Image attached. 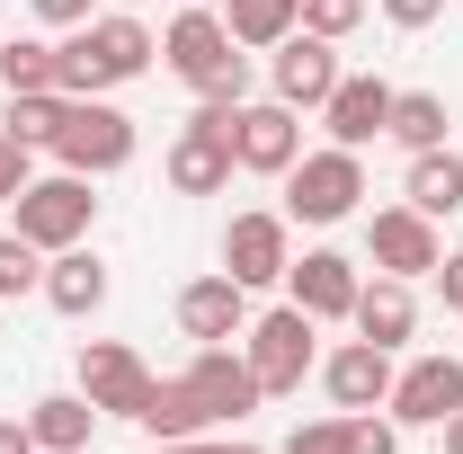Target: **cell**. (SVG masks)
<instances>
[{
	"label": "cell",
	"instance_id": "1",
	"mask_svg": "<svg viewBox=\"0 0 463 454\" xmlns=\"http://www.w3.org/2000/svg\"><path fill=\"white\" fill-rule=\"evenodd\" d=\"M152 62H161V36L134 9H108V18H90V27L62 36V99H108L125 80H143Z\"/></svg>",
	"mask_w": 463,
	"mask_h": 454
},
{
	"label": "cell",
	"instance_id": "2",
	"mask_svg": "<svg viewBox=\"0 0 463 454\" xmlns=\"http://www.w3.org/2000/svg\"><path fill=\"white\" fill-rule=\"evenodd\" d=\"M161 62H170L196 99H232V108L250 99V54L232 45L223 9H196V0H187L170 27H161Z\"/></svg>",
	"mask_w": 463,
	"mask_h": 454
},
{
	"label": "cell",
	"instance_id": "3",
	"mask_svg": "<svg viewBox=\"0 0 463 454\" xmlns=\"http://www.w3.org/2000/svg\"><path fill=\"white\" fill-rule=\"evenodd\" d=\"M241 356H250V374H259V393H303V374H321V321L303 312V303H277V312H259L250 330H241Z\"/></svg>",
	"mask_w": 463,
	"mask_h": 454
},
{
	"label": "cell",
	"instance_id": "4",
	"mask_svg": "<svg viewBox=\"0 0 463 454\" xmlns=\"http://www.w3.org/2000/svg\"><path fill=\"white\" fill-rule=\"evenodd\" d=\"M356 196H365V152H347V143H321V152H303L286 170V223H312L330 232L356 214Z\"/></svg>",
	"mask_w": 463,
	"mask_h": 454
},
{
	"label": "cell",
	"instance_id": "5",
	"mask_svg": "<svg viewBox=\"0 0 463 454\" xmlns=\"http://www.w3.org/2000/svg\"><path fill=\"white\" fill-rule=\"evenodd\" d=\"M45 152H54L62 170H80V178H116L134 161V116L116 108V99H62V125H54Z\"/></svg>",
	"mask_w": 463,
	"mask_h": 454
},
{
	"label": "cell",
	"instance_id": "6",
	"mask_svg": "<svg viewBox=\"0 0 463 454\" xmlns=\"http://www.w3.org/2000/svg\"><path fill=\"white\" fill-rule=\"evenodd\" d=\"M9 214H18L9 232H27V241L54 259V250H71V241H90L99 196H90V178H80V170H54V178H27V187L9 196Z\"/></svg>",
	"mask_w": 463,
	"mask_h": 454
},
{
	"label": "cell",
	"instance_id": "7",
	"mask_svg": "<svg viewBox=\"0 0 463 454\" xmlns=\"http://www.w3.org/2000/svg\"><path fill=\"white\" fill-rule=\"evenodd\" d=\"M161 170H170L178 196H223L232 170H241V161H232V99H205V108L178 125V143H170Z\"/></svg>",
	"mask_w": 463,
	"mask_h": 454
},
{
	"label": "cell",
	"instance_id": "8",
	"mask_svg": "<svg viewBox=\"0 0 463 454\" xmlns=\"http://www.w3.org/2000/svg\"><path fill=\"white\" fill-rule=\"evenodd\" d=\"M365 259H374V277H437V259H446V232L428 223L419 205H374L365 214Z\"/></svg>",
	"mask_w": 463,
	"mask_h": 454
},
{
	"label": "cell",
	"instance_id": "9",
	"mask_svg": "<svg viewBox=\"0 0 463 454\" xmlns=\"http://www.w3.org/2000/svg\"><path fill=\"white\" fill-rule=\"evenodd\" d=\"M232 161L250 178H286L303 161V116L286 99H241L232 108Z\"/></svg>",
	"mask_w": 463,
	"mask_h": 454
},
{
	"label": "cell",
	"instance_id": "10",
	"mask_svg": "<svg viewBox=\"0 0 463 454\" xmlns=\"http://www.w3.org/2000/svg\"><path fill=\"white\" fill-rule=\"evenodd\" d=\"M455 410H463V356H446V347L410 356L402 374H392V401H383L392 428H446Z\"/></svg>",
	"mask_w": 463,
	"mask_h": 454
},
{
	"label": "cell",
	"instance_id": "11",
	"mask_svg": "<svg viewBox=\"0 0 463 454\" xmlns=\"http://www.w3.org/2000/svg\"><path fill=\"white\" fill-rule=\"evenodd\" d=\"M339 45H330V36H312V27H294L286 45H268V99H286L294 116L312 108L321 116V99H330V90H339Z\"/></svg>",
	"mask_w": 463,
	"mask_h": 454
},
{
	"label": "cell",
	"instance_id": "12",
	"mask_svg": "<svg viewBox=\"0 0 463 454\" xmlns=\"http://www.w3.org/2000/svg\"><path fill=\"white\" fill-rule=\"evenodd\" d=\"M152 383H161V374H152L125 339H90V347H80V393H90L99 419H143Z\"/></svg>",
	"mask_w": 463,
	"mask_h": 454
},
{
	"label": "cell",
	"instance_id": "13",
	"mask_svg": "<svg viewBox=\"0 0 463 454\" xmlns=\"http://www.w3.org/2000/svg\"><path fill=\"white\" fill-rule=\"evenodd\" d=\"M286 268H294V223L286 214H232L223 223V277L232 285H286Z\"/></svg>",
	"mask_w": 463,
	"mask_h": 454
},
{
	"label": "cell",
	"instance_id": "14",
	"mask_svg": "<svg viewBox=\"0 0 463 454\" xmlns=\"http://www.w3.org/2000/svg\"><path fill=\"white\" fill-rule=\"evenodd\" d=\"M392 374H402V356L374 339H339L321 356V393L339 401V410H383L392 401Z\"/></svg>",
	"mask_w": 463,
	"mask_h": 454
},
{
	"label": "cell",
	"instance_id": "15",
	"mask_svg": "<svg viewBox=\"0 0 463 454\" xmlns=\"http://www.w3.org/2000/svg\"><path fill=\"white\" fill-rule=\"evenodd\" d=\"M392 80L383 71H339V90L321 99V125H330V143H347V152H365L383 125H392Z\"/></svg>",
	"mask_w": 463,
	"mask_h": 454
},
{
	"label": "cell",
	"instance_id": "16",
	"mask_svg": "<svg viewBox=\"0 0 463 454\" xmlns=\"http://www.w3.org/2000/svg\"><path fill=\"white\" fill-rule=\"evenodd\" d=\"M178 330L196 347H241V330H250V285H232L223 268L178 285Z\"/></svg>",
	"mask_w": 463,
	"mask_h": 454
},
{
	"label": "cell",
	"instance_id": "17",
	"mask_svg": "<svg viewBox=\"0 0 463 454\" xmlns=\"http://www.w3.org/2000/svg\"><path fill=\"white\" fill-rule=\"evenodd\" d=\"M356 285H365V268L347 250H303L286 268V303H303L312 321H347L356 312Z\"/></svg>",
	"mask_w": 463,
	"mask_h": 454
},
{
	"label": "cell",
	"instance_id": "18",
	"mask_svg": "<svg viewBox=\"0 0 463 454\" xmlns=\"http://www.w3.org/2000/svg\"><path fill=\"white\" fill-rule=\"evenodd\" d=\"M187 383H196V401L214 410V428H232V419H250L259 410V374H250V356L241 347H196V365H187Z\"/></svg>",
	"mask_w": 463,
	"mask_h": 454
},
{
	"label": "cell",
	"instance_id": "19",
	"mask_svg": "<svg viewBox=\"0 0 463 454\" xmlns=\"http://www.w3.org/2000/svg\"><path fill=\"white\" fill-rule=\"evenodd\" d=\"M347 321H356V339H374V347L402 356V347L419 339V294H410V277H365Z\"/></svg>",
	"mask_w": 463,
	"mask_h": 454
},
{
	"label": "cell",
	"instance_id": "20",
	"mask_svg": "<svg viewBox=\"0 0 463 454\" xmlns=\"http://www.w3.org/2000/svg\"><path fill=\"white\" fill-rule=\"evenodd\" d=\"M45 303H54L62 321H90V312L108 303V259H99L90 241L54 250V259H45Z\"/></svg>",
	"mask_w": 463,
	"mask_h": 454
},
{
	"label": "cell",
	"instance_id": "21",
	"mask_svg": "<svg viewBox=\"0 0 463 454\" xmlns=\"http://www.w3.org/2000/svg\"><path fill=\"white\" fill-rule=\"evenodd\" d=\"M402 205H419L428 223H446V214H463V152H455V143H437V152H410Z\"/></svg>",
	"mask_w": 463,
	"mask_h": 454
},
{
	"label": "cell",
	"instance_id": "22",
	"mask_svg": "<svg viewBox=\"0 0 463 454\" xmlns=\"http://www.w3.org/2000/svg\"><path fill=\"white\" fill-rule=\"evenodd\" d=\"M27 437L45 454H80L90 437H99V410H90V393L71 383V393H45V401H27Z\"/></svg>",
	"mask_w": 463,
	"mask_h": 454
},
{
	"label": "cell",
	"instance_id": "23",
	"mask_svg": "<svg viewBox=\"0 0 463 454\" xmlns=\"http://www.w3.org/2000/svg\"><path fill=\"white\" fill-rule=\"evenodd\" d=\"M152 446H170V437H214V410L196 401V383L187 374H170V383H152V401H143V419H134Z\"/></svg>",
	"mask_w": 463,
	"mask_h": 454
},
{
	"label": "cell",
	"instance_id": "24",
	"mask_svg": "<svg viewBox=\"0 0 463 454\" xmlns=\"http://www.w3.org/2000/svg\"><path fill=\"white\" fill-rule=\"evenodd\" d=\"M223 27L241 54H268V45H286L303 27V0H223Z\"/></svg>",
	"mask_w": 463,
	"mask_h": 454
},
{
	"label": "cell",
	"instance_id": "25",
	"mask_svg": "<svg viewBox=\"0 0 463 454\" xmlns=\"http://www.w3.org/2000/svg\"><path fill=\"white\" fill-rule=\"evenodd\" d=\"M383 134H392L402 152H437V143L455 134V108H446L437 90H402V99H392V125H383Z\"/></svg>",
	"mask_w": 463,
	"mask_h": 454
},
{
	"label": "cell",
	"instance_id": "26",
	"mask_svg": "<svg viewBox=\"0 0 463 454\" xmlns=\"http://www.w3.org/2000/svg\"><path fill=\"white\" fill-rule=\"evenodd\" d=\"M0 90H9V99H18V90H62V45H45V36L0 45Z\"/></svg>",
	"mask_w": 463,
	"mask_h": 454
},
{
	"label": "cell",
	"instance_id": "27",
	"mask_svg": "<svg viewBox=\"0 0 463 454\" xmlns=\"http://www.w3.org/2000/svg\"><path fill=\"white\" fill-rule=\"evenodd\" d=\"M18 294H45V250L27 232H0V303H18Z\"/></svg>",
	"mask_w": 463,
	"mask_h": 454
},
{
	"label": "cell",
	"instance_id": "28",
	"mask_svg": "<svg viewBox=\"0 0 463 454\" xmlns=\"http://www.w3.org/2000/svg\"><path fill=\"white\" fill-rule=\"evenodd\" d=\"M54 125H62V90H18V99H9V134H18L27 152H45Z\"/></svg>",
	"mask_w": 463,
	"mask_h": 454
},
{
	"label": "cell",
	"instance_id": "29",
	"mask_svg": "<svg viewBox=\"0 0 463 454\" xmlns=\"http://www.w3.org/2000/svg\"><path fill=\"white\" fill-rule=\"evenodd\" d=\"M303 27L339 45V36H356V27H365V0H303Z\"/></svg>",
	"mask_w": 463,
	"mask_h": 454
},
{
	"label": "cell",
	"instance_id": "30",
	"mask_svg": "<svg viewBox=\"0 0 463 454\" xmlns=\"http://www.w3.org/2000/svg\"><path fill=\"white\" fill-rule=\"evenodd\" d=\"M347 454H402V428L383 410H347Z\"/></svg>",
	"mask_w": 463,
	"mask_h": 454
},
{
	"label": "cell",
	"instance_id": "31",
	"mask_svg": "<svg viewBox=\"0 0 463 454\" xmlns=\"http://www.w3.org/2000/svg\"><path fill=\"white\" fill-rule=\"evenodd\" d=\"M277 454H347V410H339V419H303Z\"/></svg>",
	"mask_w": 463,
	"mask_h": 454
},
{
	"label": "cell",
	"instance_id": "32",
	"mask_svg": "<svg viewBox=\"0 0 463 454\" xmlns=\"http://www.w3.org/2000/svg\"><path fill=\"white\" fill-rule=\"evenodd\" d=\"M27 178H36V152H27V143H18V134L0 125V205H9V196H18Z\"/></svg>",
	"mask_w": 463,
	"mask_h": 454
},
{
	"label": "cell",
	"instance_id": "33",
	"mask_svg": "<svg viewBox=\"0 0 463 454\" xmlns=\"http://www.w3.org/2000/svg\"><path fill=\"white\" fill-rule=\"evenodd\" d=\"M383 18L419 36V27H437V18H446V0H383Z\"/></svg>",
	"mask_w": 463,
	"mask_h": 454
},
{
	"label": "cell",
	"instance_id": "34",
	"mask_svg": "<svg viewBox=\"0 0 463 454\" xmlns=\"http://www.w3.org/2000/svg\"><path fill=\"white\" fill-rule=\"evenodd\" d=\"M36 18H45V27H90L99 0H36Z\"/></svg>",
	"mask_w": 463,
	"mask_h": 454
},
{
	"label": "cell",
	"instance_id": "35",
	"mask_svg": "<svg viewBox=\"0 0 463 454\" xmlns=\"http://www.w3.org/2000/svg\"><path fill=\"white\" fill-rule=\"evenodd\" d=\"M428 285L446 294V312H463V250H446V259H437V277H428Z\"/></svg>",
	"mask_w": 463,
	"mask_h": 454
},
{
	"label": "cell",
	"instance_id": "36",
	"mask_svg": "<svg viewBox=\"0 0 463 454\" xmlns=\"http://www.w3.org/2000/svg\"><path fill=\"white\" fill-rule=\"evenodd\" d=\"M152 454H232L223 437H170V446H152Z\"/></svg>",
	"mask_w": 463,
	"mask_h": 454
},
{
	"label": "cell",
	"instance_id": "37",
	"mask_svg": "<svg viewBox=\"0 0 463 454\" xmlns=\"http://www.w3.org/2000/svg\"><path fill=\"white\" fill-rule=\"evenodd\" d=\"M0 454H36V437H27V419H0Z\"/></svg>",
	"mask_w": 463,
	"mask_h": 454
},
{
	"label": "cell",
	"instance_id": "38",
	"mask_svg": "<svg viewBox=\"0 0 463 454\" xmlns=\"http://www.w3.org/2000/svg\"><path fill=\"white\" fill-rule=\"evenodd\" d=\"M437 437H446V454H463V410L446 419V428H437Z\"/></svg>",
	"mask_w": 463,
	"mask_h": 454
},
{
	"label": "cell",
	"instance_id": "39",
	"mask_svg": "<svg viewBox=\"0 0 463 454\" xmlns=\"http://www.w3.org/2000/svg\"><path fill=\"white\" fill-rule=\"evenodd\" d=\"M232 454H268V446H232Z\"/></svg>",
	"mask_w": 463,
	"mask_h": 454
},
{
	"label": "cell",
	"instance_id": "40",
	"mask_svg": "<svg viewBox=\"0 0 463 454\" xmlns=\"http://www.w3.org/2000/svg\"><path fill=\"white\" fill-rule=\"evenodd\" d=\"M196 9H223V0H196Z\"/></svg>",
	"mask_w": 463,
	"mask_h": 454
},
{
	"label": "cell",
	"instance_id": "41",
	"mask_svg": "<svg viewBox=\"0 0 463 454\" xmlns=\"http://www.w3.org/2000/svg\"><path fill=\"white\" fill-rule=\"evenodd\" d=\"M116 9H143V0H116Z\"/></svg>",
	"mask_w": 463,
	"mask_h": 454
},
{
	"label": "cell",
	"instance_id": "42",
	"mask_svg": "<svg viewBox=\"0 0 463 454\" xmlns=\"http://www.w3.org/2000/svg\"><path fill=\"white\" fill-rule=\"evenodd\" d=\"M0 45H9V36H0Z\"/></svg>",
	"mask_w": 463,
	"mask_h": 454
},
{
	"label": "cell",
	"instance_id": "43",
	"mask_svg": "<svg viewBox=\"0 0 463 454\" xmlns=\"http://www.w3.org/2000/svg\"><path fill=\"white\" fill-rule=\"evenodd\" d=\"M36 454H45V446H36Z\"/></svg>",
	"mask_w": 463,
	"mask_h": 454
}]
</instances>
